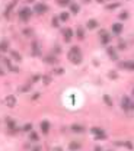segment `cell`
<instances>
[{
    "mask_svg": "<svg viewBox=\"0 0 134 151\" xmlns=\"http://www.w3.org/2000/svg\"><path fill=\"white\" fill-rule=\"evenodd\" d=\"M67 60H69L72 64H74V66H79V64L83 63V55H82V50H80L79 45H73V47L69 50V52H67Z\"/></svg>",
    "mask_w": 134,
    "mask_h": 151,
    "instance_id": "1",
    "label": "cell"
},
{
    "mask_svg": "<svg viewBox=\"0 0 134 151\" xmlns=\"http://www.w3.org/2000/svg\"><path fill=\"white\" fill-rule=\"evenodd\" d=\"M32 15H34V10H32L29 6H24V8L19 10V13H18V18H19V21H21V22H24V23H28V22L31 21Z\"/></svg>",
    "mask_w": 134,
    "mask_h": 151,
    "instance_id": "2",
    "label": "cell"
},
{
    "mask_svg": "<svg viewBox=\"0 0 134 151\" xmlns=\"http://www.w3.org/2000/svg\"><path fill=\"white\" fill-rule=\"evenodd\" d=\"M5 121H6V126H8V129H9V135H16L21 129L18 128V123H16V121L15 119H12L10 116H6L5 118Z\"/></svg>",
    "mask_w": 134,
    "mask_h": 151,
    "instance_id": "3",
    "label": "cell"
},
{
    "mask_svg": "<svg viewBox=\"0 0 134 151\" xmlns=\"http://www.w3.org/2000/svg\"><path fill=\"white\" fill-rule=\"evenodd\" d=\"M121 108L125 112L134 110V102H133V99L128 97V96H122V99H121Z\"/></svg>",
    "mask_w": 134,
    "mask_h": 151,
    "instance_id": "4",
    "label": "cell"
},
{
    "mask_svg": "<svg viewBox=\"0 0 134 151\" xmlns=\"http://www.w3.org/2000/svg\"><path fill=\"white\" fill-rule=\"evenodd\" d=\"M32 10H34L37 15H44V13H47V12L50 10V6H48L47 3H44V2H40V3H35V5H34Z\"/></svg>",
    "mask_w": 134,
    "mask_h": 151,
    "instance_id": "5",
    "label": "cell"
},
{
    "mask_svg": "<svg viewBox=\"0 0 134 151\" xmlns=\"http://www.w3.org/2000/svg\"><path fill=\"white\" fill-rule=\"evenodd\" d=\"M31 48H32V51H31V55H32V57H41V58H42V51H41V44H40V41L34 39V41L31 42Z\"/></svg>",
    "mask_w": 134,
    "mask_h": 151,
    "instance_id": "6",
    "label": "cell"
},
{
    "mask_svg": "<svg viewBox=\"0 0 134 151\" xmlns=\"http://www.w3.org/2000/svg\"><path fill=\"white\" fill-rule=\"evenodd\" d=\"M61 35H63V39L66 44H70V41L73 39V29L70 28H61Z\"/></svg>",
    "mask_w": 134,
    "mask_h": 151,
    "instance_id": "7",
    "label": "cell"
},
{
    "mask_svg": "<svg viewBox=\"0 0 134 151\" xmlns=\"http://www.w3.org/2000/svg\"><path fill=\"white\" fill-rule=\"evenodd\" d=\"M42 63L44 64H50V66H54V64H58V58L57 55L54 54H47V55H42Z\"/></svg>",
    "mask_w": 134,
    "mask_h": 151,
    "instance_id": "8",
    "label": "cell"
},
{
    "mask_svg": "<svg viewBox=\"0 0 134 151\" xmlns=\"http://www.w3.org/2000/svg\"><path fill=\"white\" fill-rule=\"evenodd\" d=\"M99 38H101V44L102 45H109V42H111V35L105 31V29H99Z\"/></svg>",
    "mask_w": 134,
    "mask_h": 151,
    "instance_id": "9",
    "label": "cell"
},
{
    "mask_svg": "<svg viewBox=\"0 0 134 151\" xmlns=\"http://www.w3.org/2000/svg\"><path fill=\"white\" fill-rule=\"evenodd\" d=\"M18 3H19V0H12V2H9L6 5V9H5V18L6 19H10V13H12V10L15 9V6Z\"/></svg>",
    "mask_w": 134,
    "mask_h": 151,
    "instance_id": "10",
    "label": "cell"
},
{
    "mask_svg": "<svg viewBox=\"0 0 134 151\" xmlns=\"http://www.w3.org/2000/svg\"><path fill=\"white\" fill-rule=\"evenodd\" d=\"M2 61H3V64L6 66V68H8L9 71H12V73H19V67L15 66L9 58H2Z\"/></svg>",
    "mask_w": 134,
    "mask_h": 151,
    "instance_id": "11",
    "label": "cell"
},
{
    "mask_svg": "<svg viewBox=\"0 0 134 151\" xmlns=\"http://www.w3.org/2000/svg\"><path fill=\"white\" fill-rule=\"evenodd\" d=\"M40 126H41V132H42L44 135H48V134H50V128H51V122H50L48 119H44V121H41V123H40Z\"/></svg>",
    "mask_w": 134,
    "mask_h": 151,
    "instance_id": "12",
    "label": "cell"
},
{
    "mask_svg": "<svg viewBox=\"0 0 134 151\" xmlns=\"http://www.w3.org/2000/svg\"><path fill=\"white\" fill-rule=\"evenodd\" d=\"M70 131L73 134H85L86 132V128L82 123H73V125H70Z\"/></svg>",
    "mask_w": 134,
    "mask_h": 151,
    "instance_id": "13",
    "label": "cell"
},
{
    "mask_svg": "<svg viewBox=\"0 0 134 151\" xmlns=\"http://www.w3.org/2000/svg\"><path fill=\"white\" fill-rule=\"evenodd\" d=\"M9 47H10V42H9V39H2L0 41V55L2 54H6V52H9Z\"/></svg>",
    "mask_w": 134,
    "mask_h": 151,
    "instance_id": "14",
    "label": "cell"
},
{
    "mask_svg": "<svg viewBox=\"0 0 134 151\" xmlns=\"http://www.w3.org/2000/svg\"><path fill=\"white\" fill-rule=\"evenodd\" d=\"M122 29H124V26H122L121 22H115V23H112V26H111V31H112L114 35H121Z\"/></svg>",
    "mask_w": 134,
    "mask_h": 151,
    "instance_id": "15",
    "label": "cell"
},
{
    "mask_svg": "<svg viewBox=\"0 0 134 151\" xmlns=\"http://www.w3.org/2000/svg\"><path fill=\"white\" fill-rule=\"evenodd\" d=\"M106 54H108V57H109L112 61H118L117 48H114V47H108V48H106Z\"/></svg>",
    "mask_w": 134,
    "mask_h": 151,
    "instance_id": "16",
    "label": "cell"
},
{
    "mask_svg": "<svg viewBox=\"0 0 134 151\" xmlns=\"http://www.w3.org/2000/svg\"><path fill=\"white\" fill-rule=\"evenodd\" d=\"M119 68H124V70H130V71H134V61H121L118 64Z\"/></svg>",
    "mask_w": 134,
    "mask_h": 151,
    "instance_id": "17",
    "label": "cell"
},
{
    "mask_svg": "<svg viewBox=\"0 0 134 151\" xmlns=\"http://www.w3.org/2000/svg\"><path fill=\"white\" fill-rule=\"evenodd\" d=\"M86 28H87L89 31L98 29V28H99V22H98L96 19H89V21L86 22Z\"/></svg>",
    "mask_w": 134,
    "mask_h": 151,
    "instance_id": "18",
    "label": "cell"
},
{
    "mask_svg": "<svg viewBox=\"0 0 134 151\" xmlns=\"http://www.w3.org/2000/svg\"><path fill=\"white\" fill-rule=\"evenodd\" d=\"M9 55H10V58L15 60L16 63H21V61H22V55H21L16 50H9Z\"/></svg>",
    "mask_w": 134,
    "mask_h": 151,
    "instance_id": "19",
    "label": "cell"
},
{
    "mask_svg": "<svg viewBox=\"0 0 134 151\" xmlns=\"http://www.w3.org/2000/svg\"><path fill=\"white\" fill-rule=\"evenodd\" d=\"M5 103H6V106H8V108H13V106L16 105V97H15L13 94H9V96H6Z\"/></svg>",
    "mask_w": 134,
    "mask_h": 151,
    "instance_id": "20",
    "label": "cell"
},
{
    "mask_svg": "<svg viewBox=\"0 0 134 151\" xmlns=\"http://www.w3.org/2000/svg\"><path fill=\"white\" fill-rule=\"evenodd\" d=\"M69 8H70V13H72V15H77V13L80 12V6H79L77 3H70Z\"/></svg>",
    "mask_w": 134,
    "mask_h": 151,
    "instance_id": "21",
    "label": "cell"
},
{
    "mask_svg": "<svg viewBox=\"0 0 134 151\" xmlns=\"http://www.w3.org/2000/svg\"><path fill=\"white\" fill-rule=\"evenodd\" d=\"M80 148H82V144L77 142V141H72V142L69 144V150H70V151H77V150H80Z\"/></svg>",
    "mask_w": 134,
    "mask_h": 151,
    "instance_id": "22",
    "label": "cell"
},
{
    "mask_svg": "<svg viewBox=\"0 0 134 151\" xmlns=\"http://www.w3.org/2000/svg\"><path fill=\"white\" fill-rule=\"evenodd\" d=\"M60 19H58V15H54L53 18H51V26L53 28H56V29H58L60 28Z\"/></svg>",
    "mask_w": 134,
    "mask_h": 151,
    "instance_id": "23",
    "label": "cell"
},
{
    "mask_svg": "<svg viewBox=\"0 0 134 151\" xmlns=\"http://www.w3.org/2000/svg\"><path fill=\"white\" fill-rule=\"evenodd\" d=\"M76 37H77L79 41H83V39H85V29H83L82 26L76 28Z\"/></svg>",
    "mask_w": 134,
    "mask_h": 151,
    "instance_id": "24",
    "label": "cell"
},
{
    "mask_svg": "<svg viewBox=\"0 0 134 151\" xmlns=\"http://www.w3.org/2000/svg\"><path fill=\"white\" fill-rule=\"evenodd\" d=\"M119 6H121V3H119V2H114V3L105 5V9H106V10H115V9H118Z\"/></svg>",
    "mask_w": 134,
    "mask_h": 151,
    "instance_id": "25",
    "label": "cell"
},
{
    "mask_svg": "<svg viewBox=\"0 0 134 151\" xmlns=\"http://www.w3.org/2000/svg\"><path fill=\"white\" fill-rule=\"evenodd\" d=\"M58 19H60V22H67L70 19V12H61L58 15Z\"/></svg>",
    "mask_w": 134,
    "mask_h": 151,
    "instance_id": "26",
    "label": "cell"
},
{
    "mask_svg": "<svg viewBox=\"0 0 134 151\" xmlns=\"http://www.w3.org/2000/svg\"><path fill=\"white\" fill-rule=\"evenodd\" d=\"M22 35H24V37H32V35H34V28H29V26L24 28V29H22Z\"/></svg>",
    "mask_w": 134,
    "mask_h": 151,
    "instance_id": "27",
    "label": "cell"
},
{
    "mask_svg": "<svg viewBox=\"0 0 134 151\" xmlns=\"http://www.w3.org/2000/svg\"><path fill=\"white\" fill-rule=\"evenodd\" d=\"M61 52H63V48H61V45H58V44H54L51 54H54V55H60Z\"/></svg>",
    "mask_w": 134,
    "mask_h": 151,
    "instance_id": "28",
    "label": "cell"
},
{
    "mask_svg": "<svg viewBox=\"0 0 134 151\" xmlns=\"http://www.w3.org/2000/svg\"><path fill=\"white\" fill-rule=\"evenodd\" d=\"M28 137H29V139H31L32 142H38V141H40V135H38L35 131H31V132L28 134Z\"/></svg>",
    "mask_w": 134,
    "mask_h": 151,
    "instance_id": "29",
    "label": "cell"
},
{
    "mask_svg": "<svg viewBox=\"0 0 134 151\" xmlns=\"http://www.w3.org/2000/svg\"><path fill=\"white\" fill-rule=\"evenodd\" d=\"M41 80H42V83H44L45 86H48V84H51V81H53V77H51L50 74H44V76L41 77Z\"/></svg>",
    "mask_w": 134,
    "mask_h": 151,
    "instance_id": "30",
    "label": "cell"
},
{
    "mask_svg": "<svg viewBox=\"0 0 134 151\" xmlns=\"http://www.w3.org/2000/svg\"><path fill=\"white\" fill-rule=\"evenodd\" d=\"M102 100H103V103H105L106 106H109V108L114 105V102H112V99H111V96H109V94H103Z\"/></svg>",
    "mask_w": 134,
    "mask_h": 151,
    "instance_id": "31",
    "label": "cell"
},
{
    "mask_svg": "<svg viewBox=\"0 0 134 151\" xmlns=\"http://www.w3.org/2000/svg\"><path fill=\"white\" fill-rule=\"evenodd\" d=\"M102 132H105L102 128H98V126H92L90 128V134L95 137V135H99V134H102Z\"/></svg>",
    "mask_w": 134,
    "mask_h": 151,
    "instance_id": "32",
    "label": "cell"
},
{
    "mask_svg": "<svg viewBox=\"0 0 134 151\" xmlns=\"http://www.w3.org/2000/svg\"><path fill=\"white\" fill-rule=\"evenodd\" d=\"M70 3H72L70 0H56V5L60 6V8H66V6H69Z\"/></svg>",
    "mask_w": 134,
    "mask_h": 151,
    "instance_id": "33",
    "label": "cell"
},
{
    "mask_svg": "<svg viewBox=\"0 0 134 151\" xmlns=\"http://www.w3.org/2000/svg\"><path fill=\"white\" fill-rule=\"evenodd\" d=\"M130 18V13H128V10H122L119 15H118V19L119 21H127Z\"/></svg>",
    "mask_w": 134,
    "mask_h": 151,
    "instance_id": "34",
    "label": "cell"
},
{
    "mask_svg": "<svg viewBox=\"0 0 134 151\" xmlns=\"http://www.w3.org/2000/svg\"><path fill=\"white\" fill-rule=\"evenodd\" d=\"M117 50H119V51L127 50V42H125L124 39H119V41H118V45H117Z\"/></svg>",
    "mask_w": 134,
    "mask_h": 151,
    "instance_id": "35",
    "label": "cell"
},
{
    "mask_svg": "<svg viewBox=\"0 0 134 151\" xmlns=\"http://www.w3.org/2000/svg\"><path fill=\"white\" fill-rule=\"evenodd\" d=\"M64 73H66V70H64L63 67H56V68L53 70V74H54V76H63Z\"/></svg>",
    "mask_w": 134,
    "mask_h": 151,
    "instance_id": "36",
    "label": "cell"
},
{
    "mask_svg": "<svg viewBox=\"0 0 134 151\" xmlns=\"http://www.w3.org/2000/svg\"><path fill=\"white\" fill-rule=\"evenodd\" d=\"M21 131H22V132H28V134H29V132L32 131V123H31V122L25 123V125H24V126L21 128Z\"/></svg>",
    "mask_w": 134,
    "mask_h": 151,
    "instance_id": "37",
    "label": "cell"
},
{
    "mask_svg": "<svg viewBox=\"0 0 134 151\" xmlns=\"http://www.w3.org/2000/svg\"><path fill=\"white\" fill-rule=\"evenodd\" d=\"M108 79H109V80H117V79H118L117 70H111V71L108 73Z\"/></svg>",
    "mask_w": 134,
    "mask_h": 151,
    "instance_id": "38",
    "label": "cell"
},
{
    "mask_svg": "<svg viewBox=\"0 0 134 151\" xmlns=\"http://www.w3.org/2000/svg\"><path fill=\"white\" fill-rule=\"evenodd\" d=\"M41 77H42V74H32V77H31V83L34 84V83H38L40 80H41Z\"/></svg>",
    "mask_w": 134,
    "mask_h": 151,
    "instance_id": "39",
    "label": "cell"
},
{
    "mask_svg": "<svg viewBox=\"0 0 134 151\" xmlns=\"http://www.w3.org/2000/svg\"><path fill=\"white\" fill-rule=\"evenodd\" d=\"M31 89H32V87H31V84H26V86H21L18 90H19L21 93H26V92H31Z\"/></svg>",
    "mask_w": 134,
    "mask_h": 151,
    "instance_id": "40",
    "label": "cell"
},
{
    "mask_svg": "<svg viewBox=\"0 0 134 151\" xmlns=\"http://www.w3.org/2000/svg\"><path fill=\"white\" fill-rule=\"evenodd\" d=\"M108 138V134L106 132H102V134H99V135H95V139H106Z\"/></svg>",
    "mask_w": 134,
    "mask_h": 151,
    "instance_id": "41",
    "label": "cell"
},
{
    "mask_svg": "<svg viewBox=\"0 0 134 151\" xmlns=\"http://www.w3.org/2000/svg\"><path fill=\"white\" fill-rule=\"evenodd\" d=\"M124 147H125L127 150H133V148H134V144H133L131 141H124Z\"/></svg>",
    "mask_w": 134,
    "mask_h": 151,
    "instance_id": "42",
    "label": "cell"
},
{
    "mask_svg": "<svg viewBox=\"0 0 134 151\" xmlns=\"http://www.w3.org/2000/svg\"><path fill=\"white\" fill-rule=\"evenodd\" d=\"M40 96H41V93H40V92H37V93H34V94L31 96V100H32V102H35V100H38V99H40Z\"/></svg>",
    "mask_w": 134,
    "mask_h": 151,
    "instance_id": "43",
    "label": "cell"
},
{
    "mask_svg": "<svg viewBox=\"0 0 134 151\" xmlns=\"http://www.w3.org/2000/svg\"><path fill=\"white\" fill-rule=\"evenodd\" d=\"M31 151H42V147L41 145H35V147L31 148Z\"/></svg>",
    "mask_w": 134,
    "mask_h": 151,
    "instance_id": "44",
    "label": "cell"
},
{
    "mask_svg": "<svg viewBox=\"0 0 134 151\" xmlns=\"http://www.w3.org/2000/svg\"><path fill=\"white\" fill-rule=\"evenodd\" d=\"M114 145L115 147H124V142L122 141H114Z\"/></svg>",
    "mask_w": 134,
    "mask_h": 151,
    "instance_id": "45",
    "label": "cell"
},
{
    "mask_svg": "<svg viewBox=\"0 0 134 151\" xmlns=\"http://www.w3.org/2000/svg\"><path fill=\"white\" fill-rule=\"evenodd\" d=\"M22 2L26 5H35V0H22Z\"/></svg>",
    "mask_w": 134,
    "mask_h": 151,
    "instance_id": "46",
    "label": "cell"
},
{
    "mask_svg": "<svg viewBox=\"0 0 134 151\" xmlns=\"http://www.w3.org/2000/svg\"><path fill=\"white\" fill-rule=\"evenodd\" d=\"M5 76H6V70L0 67V77H5Z\"/></svg>",
    "mask_w": 134,
    "mask_h": 151,
    "instance_id": "47",
    "label": "cell"
},
{
    "mask_svg": "<svg viewBox=\"0 0 134 151\" xmlns=\"http://www.w3.org/2000/svg\"><path fill=\"white\" fill-rule=\"evenodd\" d=\"M24 148H25V150H31L32 147H31V144H29V142H26V144H24Z\"/></svg>",
    "mask_w": 134,
    "mask_h": 151,
    "instance_id": "48",
    "label": "cell"
},
{
    "mask_svg": "<svg viewBox=\"0 0 134 151\" xmlns=\"http://www.w3.org/2000/svg\"><path fill=\"white\" fill-rule=\"evenodd\" d=\"M93 151H103V150H102V147H101V145H96Z\"/></svg>",
    "mask_w": 134,
    "mask_h": 151,
    "instance_id": "49",
    "label": "cell"
},
{
    "mask_svg": "<svg viewBox=\"0 0 134 151\" xmlns=\"http://www.w3.org/2000/svg\"><path fill=\"white\" fill-rule=\"evenodd\" d=\"M51 151H63V148H61V147H54Z\"/></svg>",
    "mask_w": 134,
    "mask_h": 151,
    "instance_id": "50",
    "label": "cell"
},
{
    "mask_svg": "<svg viewBox=\"0 0 134 151\" xmlns=\"http://www.w3.org/2000/svg\"><path fill=\"white\" fill-rule=\"evenodd\" d=\"M96 2H98L99 5H105V3L108 2V0H96Z\"/></svg>",
    "mask_w": 134,
    "mask_h": 151,
    "instance_id": "51",
    "label": "cell"
},
{
    "mask_svg": "<svg viewBox=\"0 0 134 151\" xmlns=\"http://www.w3.org/2000/svg\"><path fill=\"white\" fill-rule=\"evenodd\" d=\"M92 0H82V3H85V5H87V3H90Z\"/></svg>",
    "mask_w": 134,
    "mask_h": 151,
    "instance_id": "52",
    "label": "cell"
},
{
    "mask_svg": "<svg viewBox=\"0 0 134 151\" xmlns=\"http://www.w3.org/2000/svg\"><path fill=\"white\" fill-rule=\"evenodd\" d=\"M133 96H134V87H133Z\"/></svg>",
    "mask_w": 134,
    "mask_h": 151,
    "instance_id": "53",
    "label": "cell"
},
{
    "mask_svg": "<svg viewBox=\"0 0 134 151\" xmlns=\"http://www.w3.org/2000/svg\"><path fill=\"white\" fill-rule=\"evenodd\" d=\"M106 151H112V150H106Z\"/></svg>",
    "mask_w": 134,
    "mask_h": 151,
    "instance_id": "54",
    "label": "cell"
}]
</instances>
